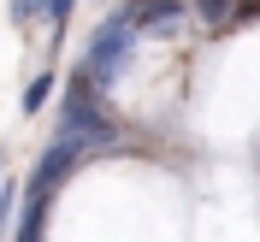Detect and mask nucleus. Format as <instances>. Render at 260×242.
Masks as SVG:
<instances>
[{
	"label": "nucleus",
	"instance_id": "nucleus-1",
	"mask_svg": "<svg viewBox=\"0 0 260 242\" xmlns=\"http://www.w3.org/2000/svg\"><path fill=\"white\" fill-rule=\"evenodd\" d=\"M59 142H71V148H113L118 142L113 118L101 113V95H95V83H89V71L71 77V95L59 107Z\"/></svg>",
	"mask_w": 260,
	"mask_h": 242
},
{
	"label": "nucleus",
	"instance_id": "nucleus-8",
	"mask_svg": "<svg viewBox=\"0 0 260 242\" xmlns=\"http://www.w3.org/2000/svg\"><path fill=\"white\" fill-rule=\"evenodd\" d=\"M71 6H77V0H48V18H53V30H65V18H71Z\"/></svg>",
	"mask_w": 260,
	"mask_h": 242
},
{
	"label": "nucleus",
	"instance_id": "nucleus-6",
	"mask_svg": "<svg viewBox=\"0 0 260 242\" xmlns=\"http://www.w3.org/2000/svg\"><path fill=\"white\" fill-rule=\"evenodd\" d=\"M195 6H201V18H207V24H225V18L237 12V0H195Z\"/></svg>",
	"mask_w": 260,
	"mask_h": 242
},
{
	"label": "nucleus",
	"instance_id": "nucleus-5",
	"mask_svg": "<svg viewBox=\"0 0 260 242\" xmlns=\"http://www.w3.org/2000/svg\"><path fill=\"white\" fill-rule=\"evenodd\" d=\"M53 95V71H42V77H30V89H24V113H42Z\"/></svg>",
	"mask_w": 260,
	"mask_h": 242
},
{
	"label": "nucleus",
	"instance_id": "nucleus-4",
	"mask_svg": "<svg viewBox=\"0 0 260 242\" xmlns=\"http://www.w3.org/2000/svg\"><path fill=\"white\" fill-rule=\"evenodd\" d=\"M42 225H48V195H30L24 219L12 225V242H42Z\"/></svg>",
	"mask_w": 260,
	"mask_h": 242
},
{
	"label": "nucleus",
	"instance_id": "nucleus-7",
	"mask_svg": "<svg viewBox=\"0 0 260 242\" xmlns=\"http://www.w3.org/2000/svg\"><path fill=\"white\" fill-rule=\"evenodd\" d=\"M6 6H12V18H18V24H30V18H42V12H48V0H6Z\"/></svg>",
	"mask_w": 260,
	"mask_h": 242
},
{
	"label": "nucleus",
	"instance_id": "nucleus-3",
	"mask_svg": "<svg viewBox=\"0 0 260 242\" xmlns=\"http://www.w3.org/2000/svg\"><path fill=\"white\" fill-rule=\"evenodd\" d=\"M77 160H83V148H71V142H53L42 160H36V171H30V195H48L53 201V189H59L71 171H77Z\"/></svg>",
	"mask_w": 260,
	"mask_h": 242
},
{
	"label": "nucleus",
	"instance_id": "nucleus-2",
	"mask_svg": "<svg viewBox=\"0 0 260 242\" xmlns=\"http://www.w3.org/2000/svg\"><path fill=\"white\" fill-rule=\"evenodd\" d=\"M130 53H136V12L124 6V12H113V18L95 30V42H89V53H83L89 83H95V89L118 83V77H124V65H130Z\"/></svg>",
	"mask_w": 260,
	"mask_h": 242
}]
</instances>
